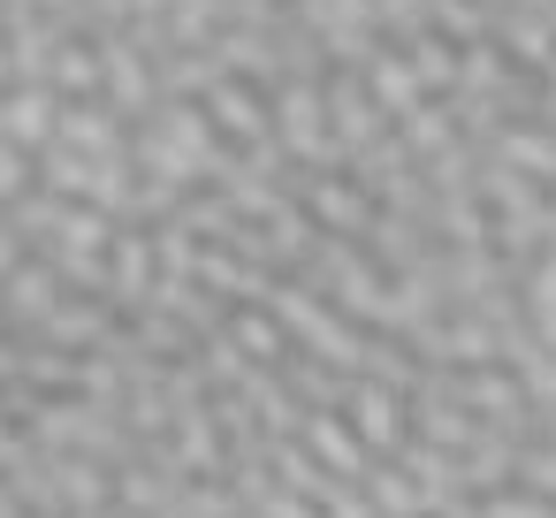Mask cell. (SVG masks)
<instances>
[{"label":"cell","mask_w":556,"mask_h":518,"mask_svg":"<svg viewBox=\"0 0 556 518\" xmlns=\"http://www.w3.org/2000/svg\"><path fill=\"white\" fill-rule=\"evenodd\" d=\"M305 442H313V457H320L328 472H343V480H366V472L381 465V457H374V442L351 427V412H343V404H336V412H313V419H305Z\"/></svg>","instance_id":"cell-2"},{"label":"cell","mask_w":556,"mask_h":518,"mask_svg":"<svg viewBox=\"0 0 556 518\" xmlns=\"http://www.w3.org/2000/svg\"><path fill=\"white\" fill-rule=\"evenodd\" d=\"M503 161H510L518 176H556V146H548V138H526V130L503 138Z\"/></svg>","instance_id":"cell-9"},{"label":"cell","mask_w":556,"mask_h":518,"mask_svg":"<svg viewBox=\"0 0 556 518\" xmlns=\"http://www.w3.org/2000/svg\"><path fill=\"white\" fill-rule=\"evenodd\" d=\"M85 518H146V510H130V503L115 495V503H100V510H85Z\"/></svg>","instance_id":"cell-13"},{"label":"cell","mask_w":556,"mask_h":518,"mask_svg":"<svg viewBox=\"0 0 556 518\" xmlns=\"http://www.w3.org/2000/svg\"><path fill=\"white\" fill-rule=\"evenodd\" d=\"M343 412H351V427L374 442V457H396V450L412 442V389H404V381L358 374L351 396H343Z\"/></svg>","instance_id":"cell-1"},{"label":"cell","mask_w":556,"mask_h":518,"mask_svg":"<svg viewBox=\"0 0 556 518\" xmlns=\"http://www.w3.org/2000/svg\"><path fill=\"white\" fill-rule=\"evenodd\" d=\"M206 123L214 130H237V138H267V115H260V100H252V85H237V77H222L214 92H206Z\"/></svg>","instance_id":"cell-5"},{"label":"cell","mask_w":556,"mask_h":518,"mask_svg":"<svg viewBox=\"0 0 556 518\" xmlns=\"http://www.w3.org/2000/svg\"><path fill=\"white\" fill-rule=\"evenodd\" d=\"M252 518H328V510H320L313 495H298V488H275V495H267Z\"/></svg>","instance_id":"cell-10"},{"label":"cell","mask_w":556,"mask_h":518,"mask_svg":"<svg viewBox=\"0 0 556 518\" xmlns=\"http://www.w3.org/2000/svg\"><path fill=\"white\" fill-rule=\"evenodd\" d=\"M480 518H556V495H533V488H495V495H480Z\"/></svg>","instance_id":"cell-6"},{"label":"cell","mask_w":556,"mask_h":518,"mask_svg":"<svg viewBox=\"0 0 556 518\" xmlns=\"http://www.w3.org/2000/svg\"><path fill=\"white\" fill-rule=\"evenodd\" d=\"M518 434H503V427H480L472 434V450H465V488L472 495H495V488H510L518 480Z\"/></svg>","instance_id":"cell-3"},{"label":"cell","mask_w":556,"mask_h":518,"mask_svg":"<svg viewBox=\"0 0 556 518\" xmlns=\"http://www.w3.org/2000/svg\"><path fill=\"white\" fill-rule=\"evenodd\" d=\"M24 427H16V412H9V396H0V457H9V442H16Z\"/></svg>","instance_id":"cell-12"},{"label":"cell","mask_w":556,"mask_h":518,"mask_svg":"<svg viewBox=\"0 0 556 518\" xmlns=\"http://www.w3.org/2000/svg\"><path fill=\"white\" fill-rule=\"evenodd\" d=\"M518 488L556 495V434H533V442L518 450Z\"/></svg>","instance_id":"cell-7"},{"label":"cell","mask_w":556,"mask_h":518,"mask_svg":"<svg viewBox=\"0 0 556 518\" xmlns=\"http://www.w3.org/2000/svg\"><path fill=\"white\" fill-rule=\"evenodd\" d=\"M16 199H31V153L16 138H0V206H16Z\"/></svg>","instance_id":"cell-8"},{"label":"cell","mask_w":556,"mask_h":518,"mask_svg":"<svg viewBox=\"0 0 556 518\" xmlns=\"http://www.w3.org/2000/svg\"><path fill=\"white\" fill-rule=\"evenodd\" d=\"M366 495H374L381 518H427V488H419V472H412L404 457H381V465L366 472Z\"/></svg>","instance_id":"cell-4"},{"label":"cell","mask_w":556,"mask_h":518,"mask_svg":"<svg viewBox=\"0 0 556 518\" xmlns=\"http://www.w3.org/2000/svg\"><path fill=\"white\" fill-rule=\"evenodd\" d=\"M16 267H24V229H16V222H0V282H9Z\"/></svg>","instance_id":"cell-11"}]
</instances>
